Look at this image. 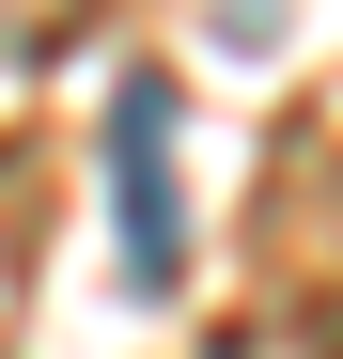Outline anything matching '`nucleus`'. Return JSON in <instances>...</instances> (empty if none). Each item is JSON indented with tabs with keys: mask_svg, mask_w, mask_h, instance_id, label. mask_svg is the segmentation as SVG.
<instances>
[{
	"mask_svg": "<svg viewBox=\"0 0 343 359\" xmlns=\"http://www.w3.org/2000/svg\"><path fill=\"white\" fill-rule=\"evenodd\" d=\"M109 219H125V297L188 281V172H172V79L109 94Z\"/></svg>",
	"mask_w": 343,
	"mask_h": 359,
	"instance_id": "f257e3e1",
	"label": "nucleus"
}]
</instances>
